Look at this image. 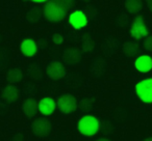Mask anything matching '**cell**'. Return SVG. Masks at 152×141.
<instances>
[{
    "mask_svg": "<svg viewBox=\"0 0 152 141\" xmlns=\"http://www.w3.org/2000/svg\"><path fill=\"white\" fill-rule=\"evenodd\" d=\"M100 120L93 114H85L77 121V131L85 137H94L100 132Z\"/></svg>",
    "mask_w": 152,
    "mask_h": 141,
    "instance_id": "1",
    "label": "cell"
},
{
    "mask_svg": "<svg viewBox=\"0 0 152 141\" xmlns=\"http://www.w3.org/2000/svg\"><path fill=\"white\" fill-rule=\"evenodd\" d=\"M67 13L68 12L63 7H61L52 0L45 3L44 9H43V16L45 17V19L52 23L61 22L66 18Z\"/></svg>",
    "mask_w": 152,
    "mask_h": 141,
    "instance_id": "2",
    "label": "cell"
},
{
    "mask_svg": "<svg viewBox=\"0 0 152 141\" xmlns=\"http://www.w3.org/2000/svg\"><path fill=\"white\" fill-rule=\"evenodd\" d=\"M137 97L144 104H152V77L139 81L134 86Z\"/></svg>",
    "mask_w": 152,
    "mask_h": 141,
    "instance_id": "3",
    "label": "cell"
},
{
    "mask_svg": "<svg viewBox=\"0 0 152 141\" xmlns=\"http://www.w3.org/2000/svg\"><path fill=\"white\" fill-rule=\"evenodd\" d=\"M57 109L63 114H71L78 108V101L73 95L64 93L57 99Z\"/></svg>",
    "mask_w": 152,
    "mask_h": 141,
    "instance_id": "4",
    "label": "cell"
},
{
    "mask_svg": "<svg viewBox=\"0 0 152 141\" xmlns=\"http://www.w3.org/2000/svg\"><path fill=\"white\" fill-rule=\"evenodd\" d=\"M129 32H130L131 38H134L135 40H143V38H147L149 35V30H148L145 20L142 16H137L133 19Z\"/></svg>",
    "mask_w": 152,
    "mask_h": 141,
    "instance_id": "5",
    "label": "cell"
},
{
    "mask_svg": "<svg viewBox=\"0 0 152 141\" xmlns=\"http://www.w3.org/2000/svg\"><path fill=\"white\" fill-rule=\"evenodd\" d=\"M52 130V124L50 120L45 117H39L32 121L31 124V132L34 136L39 138H45L51 133Z\"/></svg>",
    "mask_w": 152,
    "mask_h": 141,
    "instance_id": "6",
    "label": "cell"
},
{
    "mask_svg": "<svg viewBox=\"0 0 152 141\" xmlns=\"http://www.w3.org/2000/svg\"><path fill=\"white\" fill-rule=\"evenodd\" d=\"M68 23L70 24L73 29L80 30L85 28L89 23V18L86 15V13L81 9H76L72 12L68 17Z\"/></svg>",
    "mask_w": 152,
    "mask_h": 141,
    "instance_id": "7",
    "label": "cell"
},
{
    "mask_svg": "<svg viewBox=\"0 0 152 141\" xmlns=\"http://www.w3.org/2000/svg\"><path fill=\"white\" fill-rule=\"evenodd\" d=\"M67 74V71H66V67L64 65L63 62L61 61H51L46 67V75L51 79V80H61Z\"/></svg>",
    "mask_w": 152,
    "mask_h": 141,
    "instance_id": "8",
    "label": "cell"
},
{
    "mask_svg": "<svg viewBox=\"0 0 152 141\" xmlns=\"http://www.w3.org/2000/svg\"><path fill=\"white\" fill-rule=\"evenodd\" d=\"M38 107L39 113H41L43 116H50L57 109V104L53 98L45 97L38 102Z\"/></svg>",
    "mask_w": 152,
    "mask_h": 141,
    "instance_id": "9",
    "label": "cell"
},
{
    "mask_svg": "<svg viewBox=\"0 0 152 141\" xmlns=\"http://www.w3.org/2000/svg\"><path fill=\"white\" fill-rule=\"evenodd\" d=\"M134 69L139 73L142 74H147L152 71V57L148 54L139 55L134 59Z\"/></svg>",
    "mask_w": 152,
    "mask_h": 141,
    "instance_id": "10",
    "label": "cell"
},
{
    "mask_svg": "<svg viewBox=\"0 0 152 141\" xmlns=\"http://www.w3.org/2000/svg\"><path fill=\"white\" fill-rule=\"evenodd\" d=\"M81 51L77 48H67L63 53V61L66 64L69 65H75L80 62L81 60Z\"/></svg>",
    "mask_w": 152,
    "mask_h": 141,
    "instance_id": "11",
    "label": "cell"
},
{
    "mask_svg": "<svg viewBox=\"0 0 152 141\" xmlns=\"http://www.w3.org/2000/svg\"><path fill=\"white\" fill-rule=\"evenodd\" d=\"M38 43L32 38H24L20 44V51L25 57H34L38 53Z\"/></svg>",
    "mask_w": 152,
    "mask_h": 141,
    "instance_id": "12",
    "label": "cell"
},
{
    "mask_svg": "<svg viewBox=\"0 0 152 141\" xmlns=\"http://www.w3.org/2000/svg\"><path fill=\"white\" fill-rule=\"evenodd\" d=\"M22 112L27 118H34L39 113L38 101L34 98H28L22 104Z\"/></svg>",
    "mask_w": 152,
    "mask_h": 141,
    "instance_id": "13",
    "label": "cell"
},
{
    "mask_svg": "<svg viewBox=\"0 0 152 141\" xmlns=\"http://www.w3.org/2000/svg\"><path fill=\"white\" fill-rule=\"evenodd\" d=\"M1 98L3 101L9 104H13L20 98V90L17 86L13 84H9L3 88L1 93Z\"/></svg>",
    "mask_w": 152,
    "mask_h": 141,
    "instance_id": "14",
    "label": "cell"
},
{
    "mask_svg": "<svg viewBox=\"0 0 152 141\" xmlns=\"http://www.w3.org/2000/svg\"><path fill=\"white\" fill-rule=\"evenodd\" d=\"M23 79V72L18 67H14V69H10L7 72V81L9 84H17V83L21 82Z\"/></svg>",
    "mask_w": 152,
    "mask_h": 141,
    "instance_id": "15",
    "label": "cell"
},
{
    "mask_svg": "<svg viewBox=\"0 0 152 141\" xmlns=\"http://www.w3.org/2000/svg\"><path fill=\"white\" fill-rule=\"evenodd\" d=\"M122 50L127 57H134L140 53V45L137 42H126L123 44Z\"/></svg>",
    "mask_w": 152,
    "mask_h": 141,
    "instance_id": "16",
    "label": "cell"
},
{
    "mask_svg": "<svg viewBox=\"0 0 152 141\" xmlns=\"http://www.w3.org/2000/svg\"><path fill=\"white\" fill-rule=\"evenodd\" d=\"M125 9L129 14H139L143 9V0H125Z\"/></svg>",
    "mask_w": 152,
    "mask_h": 141,
    "instance_id": "17",
    "label": "cell"
},
{
    "mask_svg": "<svg viewBox=\"0 0 152 141\" xmlns=\"http://www.w3.org/2000/svg\"><path fill=\"white\" fill-rule=\"evenodd\" d=\"M95 48L94 40L89 33H86L83 35V42H81V49L85 53H90Z\"/></svg>",
    "mask_w": 152,
    "mask_h": 141,
    "instance_id": "18",
    "label": "cell"
},
{
    "mask_svg": "<svg viewBox=\"0 0 152 141\" xmlns=\"http://www.w3.org/2000/svg\"><path fill=\"white\" fill-rule=\"evenodd\" d=\"M105 71V61L102 58H97L92 64V74L96 77H100Z\"/></svg>",
    "mask_w": 152,
    "mask_h": 141,
    "instance_id": "19",
    "label": "cell"
},
{
    "mask_svg": "<svg viewBox=\"0 0 152 141\" xmlns=\"http://www.w3.org/2000/svg\"><path fill=\"white\" fill-rule=\"evenodd\" d=\"M43 16V9H41L40 7H34L30 11H28V13L26 14V20L29 23H37L40 21V19Z\"/></svg>",
    "mask_w": 152,
    "mask_h": 141,
    "instance_id": "20",
    "label": "cell"
},
{
    "mask_svg": "<svg viewBox=\"0 0 152 141\" xmlns=\"http://www.w3.org/2000/svg\"><path fill=\"white\" fill-rule=\"evenodd\" d=\"M27 75L29 76V78L34 79V80H41L43 77V72L38 64L32 63V64H30L29 67H28Z\"/></svg>",
    "mask_w": 152,
    "mask_h": 141,
    "instance_id": "21",
    "label": "cell"
},
{
    "mask_svg": "<svg viewBox=\"0 0 152 141\" xmlns=\"http://www.w3.org/2000/svg\"><path fill=\"white\" fill-rule=\"evenodd\" d=\"M119 46V42H117L115 38H108L103 45V51L106 55H110L117 50V47Z\"/></svg>",
    "mask_w": 152,
    "mask_h": 141,
    "instance_id": "22",
    "label": "cell"
},
{
    "mask_svg": "<svg viewBox=\"0 0 152 141\" xmlns=\"http://www.w3.org/2000/svg\"><path fill=\"white\" fill-rule=\"evenodd\" d=\"M94 101H95L94 99H89V98H87V99H83L78 103V108H80V110L83 112L91 111V109L94 106Z\"/></svg>",
    "mask_w": 152,
    "mask_h": 141,
    "instance_id": "23",
    "label": "cell"
},
{
    "mask_svg": "<svg viewBox=\"0 0 152 141\" xmlns=\"http://www.w3.org/2000/svg\"><path fill=\"white\" fill-rule=\"evenodd\" d=\"M52 1L56 2L61 7H63L67 12L70 11L74 7V3H75V0H52Z\"/></svg>",
    "mask_w": 152,
    "mask_h": 141,
    "instance_id": "24",
    "label": "cell"
},
{
    "mask_svg": "<svg viewBox=\"0 0 152 141\" xmlns=\"http://www.w3.org/2000/svg\"><path fill=\"white\" fill-rule=\"evenodd\" d=\"M143 47L146 51L152 52V35H148L147 38H144L143 40Z\"/></svg>",
    "mask_w": 152,
    "mask_h": 141,
    "instance_id": "25",
    "label": "cell"
},
{
    "mask_svg": "<svg viewBox=\"0 0 152 141\" xmlns=\"http://www.w3.org/2000/svg\"><path fill=\"white\" fill-rule=\"evenodd\" d=\"M117 24L121 27H125V26L128 25V17H127L125 14H122L118 17L117 19Z\"/></svg>",
    "mask_w": 152,
    "mask_h": 141,
    "instance_id": "26",
    "label": "cell"
},
{
    "mask_svg": "<svg viewBox=\"0 0 152 141\" xmlns=\"http://www.w3.org/2000/svg\"><path fill=\"white\" fill-rule=\"evenodd\" d=\"M52 42L55 45H61L64 43V36L61 33H54L52 35Z\"/></svg>",
    "mask_w": 152,
    "mask_h": 141,
    "instance_id": "27",
    "label": "cell"
},
{
    "mask_svg": "<svg viewBox=\"0 0 152 141\" xmlns=\"http://www.w3.org/2000/svg\"><path fill=\"white\" fill-rule=\"evenodd\" d=\"M11 141H26V140H25V137L22 134H16L15 136L12 138Z\"/></svg>",
    "mask_w": 152,
    "mask_h": 141,
    "instance_id": "28",
    "label": "cell"
},
{
    "mask_svg": "<svg viewBox=\"0 0 152 141\" xmlns=\"http://www.w3.org/2000/svg\"><path fill=\"white\" fill-rule=\"evenodd\" d=\"M26 1H31V2L34 3H47L50 0H26Z\"/></svg>",
    "mask_w": 152,
    "mask_h": 141,
    "instance_id": "29",
    "label": "cell"
},
{
    "mask_svg": "<svg viewBox=\"0 0 152 141\" xmlns=\"http://www.w3.org/2000/svg\"><path fill=\"white\" fill-rule=\"evenodd\" d=\"M146 4H147L148 9H149L150 12H152V0H145Z\"/></svg>",
    "mask_w": 152,
    "mask_h": 141,
    "instance_id": "30",
    "label": "cell"
},
{
    "mask_svg": "<svg viewBox=\"0 0 152 141\" xmlns=\"http://www.w3.org/2000/svg\"><path fill=\"white\" fill-rule=\"evenodd\" d=\"M95 141H110L108 138H105V137H100V138L96 139Z\"/></svg>",
    "mask_w": 152,
    "mask_h": 141,
    "instance_id": "31",
    "label": "cell"
},
{
    "mask_svg": "<svg viewBox=\"0 0 152 141\" xmlns=\"http://www.w3.org/2000/svg\"><path fill=\"white\" fill-rule=\"evenodd\" d=\"M143 141H152V137H147V138H145Z\"/></svg>",
    "mask_w": 152,
    "mask_h": 141,
    "instance_id": "32",
    "label": "cell"
},
{
    "mask_svg": "<svg viewBox=\"0 0 152 141\" xmlns=\"http://www.w3.org/2000/svg\"><path fill=\"white\" fill-rule=\"evenodd\" d=\"M83 1H86V2H89V1H91V0H83Z\"/></svg>",
    "mask_w": 152,
    "mask_h": 141,
    "instance_id": "33",
    "label": "cell"
}]
</instances>
